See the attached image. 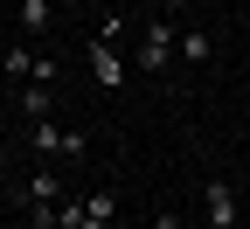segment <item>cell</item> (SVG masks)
Listing matches in <instances>:
<instances>
[{
  "mask_svg": "<svg viewBox=\"0 0 250 229\" xmlns=\"http://www.w3.org/2000/svg\"><path fill=\"white\" fill-rule=\"evenodd\" d=\"M28 146H35V160H83V132L56 118H28Z\"/></svg>",
  "mask_w": 250,
  "mask_h": 229,
  "instance_id": "obj_1",
  "label": "cell"
},
{
  "mask_svg": "<svg viewBox=\"0 0 250 229\" xmlns=\"http://www.w3.org/2000/svg\"><path fill=\"white\" fill-rule=\"evenodd\" d=\"M174 62H181V21H174V14H160V21L146 28V42H139V70L160 77V70H174Z\"/></svg>",
  "mask_w": 250,
  "mask_h": 229,
  "instance_id": "obj_2",
  "label": "cell"
},
{
  "mask_svg": "<svg viewBox=\"0 0 250 229\" xmlns=\"http://www.w3.org/2000/svg\"><path fill=\"white\" fill-rule=\"evenodd\" d=\"M202 222H208V229H236V222H243V208H236V181L215 174V181L202 187Z\"/></svg>",
  "mask_w": 250,
  "mask_h": 229,
  "instance_id": "obj_3",
  "label": "cell"
},
{
  "mask_svg": "<svg viewBox=\"0 0 250 229\" xmlns=\"http://www.w3.org/2000/svg\"><path fill=\"white\" fill-rule=\"evenodd\" d=\"M90 77H98V90H125V56L111 42H90Z\"/></svg>",
  "mask_w": 250,
  "mask_h": 229,
  "instance_id": "obj_4",
  "label": "cell"
},
{
  "mask_svg": "<svg viewBox=\"0 0 250 229\" xmlns=\"http://www.w3.org/2000/svg\"><path fill=\"white\" fill-rule=\"evenodd\" d=\"M111 215H118V194H111V187H90V194H83L77 229H111Z\"/></svg>",
  "mask_w": 250,
  "mask_h": 229,
  "instance_id": "obj_5",
  "label": "cell"
},
{
  "mask_svg": "<svg viewBox=\"0 0 250 229\" xmlns=\"http://www.w3.org/2000/svg\"><path fill=\"white\" fill-rule=\"evenodd\" d=\"M35 49H28V42H7V49H0V77H14V83H35Z\"/></svg>",
  "mask_w": 250,
  "mask_h": 229,
  "instance_id": "obj_6",
  "label": "cell"
},
{
  "mask_svg": "<svg viewBox=\"0 0 250 229\" xmlns=\"http://www.w3.org/2000/svg\"><path fill=\"white\" fill-rule=\"evenodd\" d=\"M56 21V0H21V35H42Z\"/></svg>",
  "mask_w": 250,
  "mask_h": 229,
  "instance_id": "obj_7",
  "label": "cell"
},
{
  "mask_svg": "<svg viewBox=\"0 0 250 229\" xmlns=\"http://www.w3.org/2000/svg\"><path fill=\"white\" fill-rule=\"evenodd\" d=\"M14 111H28V118H49V111H56L49 83H21V104H14Z\"/></svg>",
  "mask_w": 250,
  "mask_h": 229,
  "instance_id": "obj_8",
  "label": "cell"
},
{
  "mask_svg": "<svg viewBox=\"0 0 250 229\" xmlns=\"http://www.w3.org/2000/svg\"><path fill=\"white\" fill-rule=\"evenodd\" d=\"M181 62H208V35L195 21H181Z\"/></svg>",
  "mask_w": 250,
  "mask_h": 229,
  "instance_id": "obj_9",
  "label": "cell"
},
{
  "mask_svg": "<svg viewBox=\"0 0 250 229\" xmlns=\"http://www.w3.org/2000/svg\"><path fill=\"white\" fill-rule=\"evenodd\" d=\"M118 35H125V14H104V21H98V42H111V49H118Z\"/></svg>",
  "mask_w": 250,
  "mask_h": 229,
  "instance_id": "obj_10",
  "label": "cell"
},
{
  "mask_svg": "<svg viewBox=\"0 0 250 229\" xmlns=\"http://www.w3.org/2000/svg\"><path fill=\"white\" fill-rule=\"evenodd\" d=\"M153 229H195L188 215H153Z\"/></svg>",
  "mask_w": 250,
  "mask_h": 229,
  "instance_id": "obj_11",
  "label": "cell"
},
{
  "mask_svg": "<svg viewBox=\"0 0 250 229\" xmlns=\"http://www.w3.org/2000/svg\"><path fill=\"white\" fill-rule=\"evenodd\" d=\"M188 7H195V0H160V14H174V21H181Z\"/></svg>",
  "mask_w": 250,
  "mask_h": 229,
  "instance_id": "obj_12",
  "label": "cell"
},
{
  "mask_svg": "<svg viewBox=\"0 0 250 229\" xmlns=\"http://www.w3.org/2000/svg\"><path fill=\"white\" fill-rule=\"evenodd\" d=\"M0 181H7V146H0Z\"/></svg>",
  "mask_w": 250,
  "mask_h": 229,
  "instance_id": "obj_13",
  "label": "cell"
},
{
  "mask_svg": "<svg viewBox=\"0 0 250 229\" xmlns=\"http://www.w3.org/2000/svg\"><path fill=\"white\" fill-rule=\"evenodd\" d=\"M56 7H77V0H56Z\"/></svg>",
  "mask_w": 250,
  "mask_h": 229,
  "instance_id": "obj_14",
  "label": "cell"
},
{
  "mask_svg": "<svg viewBox=\"0 0 250 229\" xmlns=\"http://www.w3.org/2000/svg\"><path fill=\"white\" fill-rule=\"evenodd\" d=\"M14 229H35V222H14Z\"/></svg>",
  "mask_w": 250,
  "mask_h": 229,
  "instance_id": "obj_15",
  "label": "cell"
},
{
  "mask_svg": "<svg viewBox=\"0 0 250 229\" xmlns=\"http://www.w3.org/2000/svg\"><path fill=\"white\" fill-rule=\"evenodd\" d=\"M0 118H7V111H0Z\"/></svg>",
  "mask_w": 250,
  "mask_h": 229,
  "instance_id": "obj_16",
  "label": "cell"
}]
</instances>
